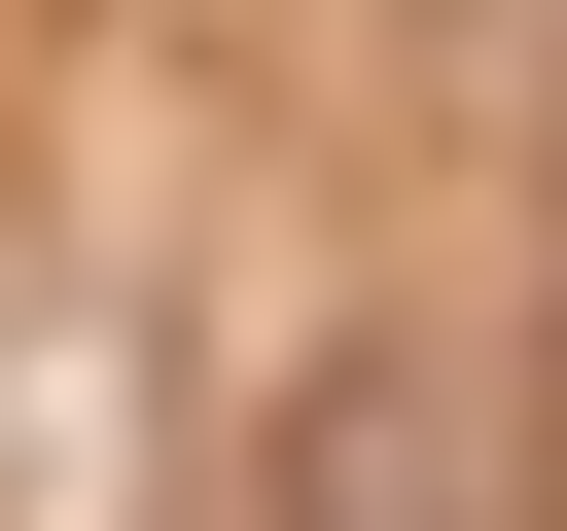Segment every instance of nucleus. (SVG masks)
Here are the masks:
<instances>
[{
	"mask_svg": "<svg viewBox=\"0 0 567 531\" xmlns=\"http://www.w3.org/2000/svg\"><path fill=\"white\" fill-rule=\"evenodd\" d=\"M284 531H461V460H425V389H354V425H319V496H284Z\"/></svg>",
	"mask_w": 567,
	"mask_h": 531,
	"instance_id": "nucleus-1",
	"label": "nucleus"
}]
</instances>
